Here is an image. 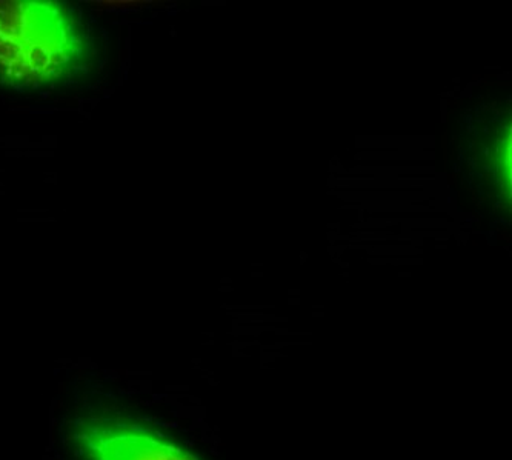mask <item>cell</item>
Returning a JSON list of instances; mask_svg holds the SVG:
<instances>
[{"label":"cell","instance_id":"2","mask_svg":"<svg viewBox=\"0 0 512 460\" xmlns=\"http://www.w3.org/2000/svg\"><path fill=\"white\" fill-rule=\"evenodd\" d=\"M74 439L90 460H199L173 440L119 420H82Z\"/></svg>","mask_w":512,"mask_h":460},{"label":"cell","instance_id":"1","mask_svg":"<svg viewBox=\"0 0 512 460\" xmlns=\"http://www.w3.org/2000/svg\"><path fill=\"white\" fill-rule=\"evenodd\" d=\"M96 47L73 8L59 2H0V84L42 88L90 73Z\"/></svg>","mask_w":512,"mask_h":460}]
</instances>
